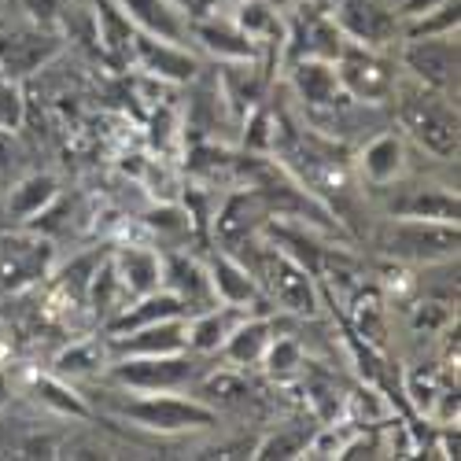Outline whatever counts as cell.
<instances>
[{
    "label": "cell",
    "instance_id": "1",
    "mask_svg": "<svg viewBox=\"0 0 461 461\" xmlns=\"http://www.w3.org/2000/svg\"><path fill=\"white\" fill-rule=\"evenodd\" d=\"M399 96V126L402 133L420 148L429 151L432 159H457V144H461V130H457V107L450 104V93H436L417 86L413 89H395Z\"/></svg>",
    "mask_w": 461,
    "mask_h": 461
},
{
    "label": "cell",
    "instance_id": "2",
    "mask_svg": "<svg viewBox=\"0 0 461 461\" xmlns=\"http://www.w3.org/2000/svg\"><path fill=\"white\" fill-rule=\"evenodd\" d=\"M457 225L454 221H429V218H392L380 225L376 248L399 262L439 266L443 258H457Z\"/></svg>",
    "mask_w": 461,
    "mask_h": 461
},
{
    "label": "cell",
    "instance_id": "3",
    "mask_svg": "<svg viewBox=\"0 0 461 461\" xmlns=\"http://www.w3.org/2000/svg\"><path fill=\"white\" fill-rule=\"evenodd\" d=\"M114 413L133 420V425L159 432V436H177V432H196L211 429L218 420V410H211L200 399H181L174 392H137L130 399H114Z\"/></svg>",
    "mask_w": 461,
    "mask_h": 461
},
{
    "label": "cell",
    "instance_id": "4",
    "mask_svg": "<svg viewBox=\"0 0 461 461\" xmlns=\"http://www.w3.org/2000/svg\"><path fill=\"white\" fill-rule=\"evenodd\" d=\"M67 45V33L52 23H37L30 15L12 19L0 26V74L23 82L41 67H49Z\"/></svg>",
    "mask_w": 461,
    "mask_h": 461
},
{
    "label": "cell",
    "instance_id": "5",
    "mask_svg": "<svg viewBox=\"0 0 461 461\" xmlns=\"http://www.w3.org/2000/svg\"><path fill=\"white\" fill-rule=\"evenodd\" d=\"M336 78L355 104H384L392 100L399 89V63L388 59L380 49L358 45V41H343L336 56Z\"/></svg>",
    "mask_w": 461,
    "mask_h": 461
},
{
    "label": "cell",
    "instance_id": "6",
    "mask_svg": "<svg viewBox=\"0 0 461 461\" xmlns=\"http://www.w3.org/2000/svg\"><path fill=\"white\" fill-rule=\"evenodd\" d=\"M56 248L52 240L23 233V229H0V299H15L41 285L52 274Z\"/></svg>",
    "mask_w": 461,
    "mask_h": 461
},
{
    "label": "cell",
    "instance_id": "7",
    "mask_svg": "<svg viewBox=\"0 0 461 461\" xmlns=\"http://www.w3.org/2000/svg\"><path fill=\"white\" fill-rule=\"evenodd\" d=\"M200 376L188 351L177 355H140V358H111L107 380L130 392H177Z\"/></svg>",
    "mask_w": 461,
    "mask_h": 461
},
{
    "label": "cell",
    "instance_id": "8",
    "mask_svg": "<svg viewBox=\"0 0 461 461\" xmlns=\"http://www.w3.org/2000/svg\"><path fill=\"white\" fill-rule=\"evenodd\" d=\"M399 67L425 89H436V93L457 89V37L454 33L406 37V45L399 52Z\"/></svg>",
    "mask_w": 461,
    "mask_h": 461
},
{
    "label": "cell",
    "instance_id": "9",
    "mask_svg": "<svg viewBox=\"0 0 461 461\" xmlns=\"http://www.w3.org/2000/svg\"><path fill=\"white\" fill-rule=\"evenodd\" d=\"M329 15L336 19L348 41L369 49H384L402 37V19L392 0H332Z\"/></svg>",
    "mask_w": 461,
    "mask_h": 461
},
{
    "label": "cell",
    "instance_id": "10",
    "mask_svg": "<svg viewBox=\"0 0 461 461\" xmlns=\"http://www.w3.org/2000/svg\"><path fill=\"white\" fill-rule=\"evenodd\" d=\"M388 188V200H384V211L392 218H429V221H454L457 225V188L439 185V181H406V174Z\"/></svg>",
    "mask_w": 461,
    "mask_h": 461
},
{
    "label": "cell",
    "instance_id": "11",
    "mask_svg": "<svg viewBox=\"0 0 461 461\" xmlns=\"http://www.w3.org/2000/svg\"><path fill=\"white\" fill-rule=\"evenodd\" d=\"M107 358H140V355H177L188 351V318L151 321L130 332H114L104 339Z\"/></svg>",
    "mask_w": 461,
    "mask_h": 461
},
{
    "label": "cell",
    "instance_id": "12",
    "mask_svg": "<svg viewBox=\"0 0 461 461\" xmlns=\"http://www.w3.org/2000/svg\"><path fill=\"white\" fill-rule=\"evenodd\" d=\"M188 41H196L207 56H214L218 63H240V59H262L258 45L233 23V15H221V8H214L211 15H200L188 23Z\"/></svg>",
    "mask_w": 461,
    "mask_h": 461
},
{
    "label": "cell",
    "instance_id": "13",
    "mask_svg": "<svg viewBox=\"0 0 461 461\" xmlns=\"http://www.w3.org/2000/svg\"><path fill=\"white\" fill-rule=\"evenodd\" d=\"M130 59L144 74H151V78H159V82H170V86L196 82V74H200V59L192 56L185 45L159 41V37H148V33H133Z\"/></svg>",
    "mask_w": 461,
    "mask_h": 461
},
{
    "label": "cell",
    "instance_id": "14",
    "mask_svg": "<svg viewBox=\"0 0 461 461\" xmlns=\"http://www.w3.org/2000/svg\"><path fill=\"white\" fill-rule=\"evenodd\" d=\"M292 89L299 96V104L321 119V114H332L348 104V93H343L336 67L329 59H292Z\"/></svg>",
    "mask_w": 461,
    "mask_h": 461
},
{
    "label": "cell",
    "instance_id": "15",
    "mask_svg": "<svg viewBox=\"0 0 461 461\" xmlns=\"http://www.w3.org/2000/svg\"><path fill=\"white\" fill-rule=\"evenodd\" d=\"M270 218H274V207L255 185L244 192H233V196L225 200V207L218 211V237H221L225 251L258 237L262 229L270 225Z\"/></svg>",
    "mask_w": 461,
    "mask_h": 461
},
{
    "label": "cell",
    "instance_id": "16",
    "mask_svg": "<svg viewBox=\"0 0 461 461\" xmlns=\"http://www.w3.org/2000/svg\"><path fill=\"white\" fill-rule=\"evenodd\" d=\"M163 288L177 295V303L185 306V318L218 306L207 266H200L196 258H188V255H163Z\"/></svg>",
    "mask_w": 461,
    "mask_h": 461
},
{
    "label": "cell",
    "instance_id": "17",
    "mask_svg": "<svg viewBox=\"0 0 461 461\" xmlns=\"http://www.w3.org/2000/svg\"><path fill=\"white\" fill-rule=\"evenodd\" d=\"M107 258H111V270H114V277H119L126 299H137V295L163 288V255L156 248L126 244V248H114Z\"/></svg>",
    "mask_w": 461,
    "mask_h": 461
},
{
    "label": "cell",
    "instance_id": "18",
    "mask_svg": "<svg viewBox=\"0 0 461 461\" xmlns=\"http://www.w3.org/2000/svg\"><path fill=\"white\" fill-rule=\"evenodd\" d=\"M119 12L133 23L137 33L159 37V41L188 45V19L170 5V0H114Z\"/></svg>",
    "mask_w": 461,
    "mask_h": 461
},
{
    "label": "cell",
    "instance_id": "19",
    "mask_svg": "<svg viewBox=\"0 0 461 461\" xmlns=\"http://www.w3.org/2000/svg\"><path fill=\"white\" fill-rule=\"evenodd\" d=\"M229 15H233V23L258 45L262 56L274 52V49H285L288 15L277 5H270V0H233V5H229Z\"/></svg>",
    "mask_w": 461,
    "mask_h": 461
},
{
    "label": "cell",
    "instance_id": "20",
    "mask_svg": "<svg viewBox=\"0 0 461 461\" xmlns=\"http://www.w3.org/2000/svg\"><path fill=\"white\" fill-rule=\"evenodd\" d=\"M59 200V181L52 174H19L8 188H5V218L15 221H33L52 211V203Z\"/></svg>",
    "mask_w": 461,
    "mask_h": 461
},
{
    "label": "cell",
    "instance_id": "21",
    "mask_svg": "<svg viewBox=\"0 0 461 461\" xmlns=\"http://www.w3.org/2000/svg\"><path fill=\"white\" fill-rule=\"evenodd\" d=\"M207 274H211V288H214L218 303H225V306H240V311H251V306L262 299L258 281L248 274V266L240 258H233L229 251H218L207 262Z\"/></svg>",
    "mask_w": 461,
    "mask_h": 461
},
{
    "label": "cell",
    "instance_id": "22",
    "mask_svg": "<svg viewBox=\"0 0 461 461\" xmlns=\"http://www.w3.org/2000/svg\"><path fill=\"white\" fill-rule=\"evenodd\" d=\"M358 170L362 177L380 188V185H392L406 174V144L399 133H380L373 137L366 148H362V156H358Z\"/></svg>",
    "mask_w": 461,
    "mask_h": 461
},
{
    "label": "cell",
    "instance_id": "23",
    "mask_svg": "<svg viewBox=\"0 0 461 461\" xmlns=\"http://www.w3.org/2000/svg\"><path fill=\"white\" fill-rule=\"evenodd\" d=\"M167 318H185V306L177 303L174 292L159 288V292H148V295H137L133 303H126L122 311L107 321V336L130 332V329H140V325H151V321H167Z\"/></svg>",
    "mask_w": 461,
    "mask_h": 461
},
{
    "label": "cell",
    "instance_id": "24",
    "mask_svg": "<svg viewBox=\"0 0 461 461\" xmlns=\"http://www.w3.org/2000/svg\"><path fill=\"white\" fill-rule=\"evenodd\" d=\"M248 318V311L240 306H211V311H200L188 318V351H200V355H211V351H221L225 336L233 332L240 321Z\"/></svg>",
    "mask_w": 461,
    "mask_h": 461
},
{
    "label": "cell",
    "instance_id": "25",
    "mask_svg": "<svg viewBox=\"0 0 461 461\" xmlns=\"http://www.w3.org/2000/svg\"><path fill=\"white\" fill-rule=\"evenodd\" d=\"M270 339H274L270 321H266V318H244L233 332L225 336L221 355L229 362H237V366H258L266 348H270Z\"/></svg>",
    "mask_w": 461,
    "mask_h": 461
},
{
    "label": "cell",
    "instance_id": "26",
    "mask_svg": "<svg viewBox=\"0 0 461 461\" xmlns=\"http://www.w3.org/2000/svg\"><path fill=\"white\" fill-rule=\"evenodd\" d=\"M196 399L207 402L211 410L218 406H240L251 399V384L237 373H211L200 380V388H196Z\"/></svg>",
    "mask_w": 461,
    "mask_h": 461
},
{
    "label": "cell",
    "instance_id": "27",
    "mask_svg": "<svg viewBox=\"0 0 461 461\" xmlns=\"http://www.w3.org/2000/svg\"><path fill=\"white\" fill-rule=\"evenodd\" d=\"M107 362H111V358H107L104 343L86 339V343H74L70 351H63V355L56 358V373H59V376H93V373H100Z\"/></svg>",
    "mask_w": 461,
    "mask_h": 461
},
{
    "label": "cell",
    "instance_id": "28",
    "mask_svg": "<svg viewBox=\"0 0 461 461\" xmlns=\"http://www.w3.org/2000/svg\"><path fill=\"white\" fill-rule=\"evenodd\" d=\"M104 262V255H78L67 270L59 274V292L74 303V306H86V295H89V285H93V274H96V266Z\"/></svg>",
    "mask_w": 461,
    "mask_h": 461
},
{
    "label": "cell",
    "instance_id": "29",
    "mask_svg": "<svg viewBox=\"0 0 461 461\" xmlns=\"http://www.w3.org/2000/svg\"><path fill=\"white\" fill-rule=\"evenodd\" d=\"M262 362H266V369H270V376H277V380H285V376H295L306 362H303V348H299V339H288V336H274L270 339V348H266V355H262Z\"/></svg>",
    "mask_w": 461,
    "mask_h": 461
},
{
    "label": "cell",
    "instance_id": "30",
    "mask_svg": "<svg viewBox=\"0 0 461 461\" xmlns=\"http://www.w3.org/2000/svg\"><path fill=\"white\" fill-rule=\"evenodd\" d=\"M33 392H37V399H41L45 406H52V410H59V413H74V417H86L89 413V406L74 395L67 384H59V380H52V376H37L33 380Z\"/></svg>",
    "mask_w": 461,
    "mask_h": 461
},
{
    "label": "cell",
    "instance_id": "31",
    "mask_svg": "<svg viewBox=\"0 0 461 461\" xmlns=\"http://www.w3.org/2000/svg\"><path fill=\"white\" fill-rule=\"evenodd\" d=\"M26 119V100L23 86L8 74H0V130H19Z\"/></svg>",
    "mask_w": 461,
    "mask_h": 461
},
{
    "label": "cell",
    "instance_id": "32",
    "mask_svg": "<svg viewBox=\"0 0 461 461\" xmlns=\"http://www.w3.org/2000/svg\"><path fill=\"white\" fill-rule=\"evenodd\" d=\"M306 447H311V436H303L299 429H281V432H274L270 439L258 443L255 457H295V454H303Z\"/></svg>",
    "mask_w": 461,
    "mask_h": 461
},
{
    "label": "cell",
    "instance_id": "33",
    "mask_svg": "<svg viewBox=\"0 0 461 461\" xmlns=\"http://www.w3.org/2000/svg\"><path fill=\"white\" fill-rule=\"evenodd\" d=\"M23 174V148L15 140V130H0V188H8Z\"/></svg>",
    "mask_w": 461,
    "mask_h": 461
},
{
    "label": "cell",
    "instance_id": "34",
    "mask_svg": "<svg viewBox=\"0 0 461 461\" xmlns=\"http://www.w3.org/2000/svg\"><path fill=\"white\" fill-rule=\"evenodd\" d=\"M443 5H450V0H399V19L410 23V19H420V15H429Z\"/></svg>",
    "mask_w": 461,
    "mask_h": 461
},
{
    "label": "cell",
    "instance_id": "35",
    "mask_svg": "<svg viewBox=\"0 0 461 461\" xmlns=\"http://www.w3.org/2000/svg\"><path fill=\"white\" fill-rule=\"evenodd\" d=\"M170 5L192 23V19H200V15H211L218 8V0H170Z\"/></svg>",
    "mask_w": 461,
    "mask_h": 461
},
{
    "label": "cell",
    "instance_id": "36",
    "mask_svg": "<svg viewBox=\"0 0 461 461\" xmlns=\"http://www.w3.org/2000/svg\"><path fill=\"white\" fill-rule=\"evenodd\" d=\"M270 5H277L285 15L288 12H295V8H303V5H314V0H270Z\"/></svg>",
    "mask_w": 461,
    "mask_h": 461
},
{
    "label": "cell",
    "instance_id": "37",
    "mask_svg": "<svg viewBox=\"0 0 461 461\" xmlns=\"http://www.w3.org/2000/svg\"><path fill=\"white\" fill-rule=\"evenodd\" d=\"M8 395H12V384H8V376H5V373H0V406L8 402Z\"/></svg>",
    "mask_w": 461,
    "mask_h": 461
},
{
    "label": "cell",
    "instance_id": "38",
    "mask_svg": "<svg viewBox=\"0 0 461 461\" xmlns=\"http://www.w3.org/2000/svg\"><path fill=\"white\" fill-rule=\"evenodd\" d=\"M0 12H19V0H0Z\"/></svg>",
    "mask_w": 461,
    "mask_h": 461
},
{
    "label": "cell",
    "instance_id": "39",
    "mask_svg": "<svg viewBox=\"0 0 461 461\" xmlns=\"http://www.w3.org/2000/svg\"><path fill=\"white\" fill-rule=\"evenodd\" d=\"M0 218H5V188H0Z\"/></svg>",
    "mask_w": 461,
    "mask_h": 461
}]
</instances>
